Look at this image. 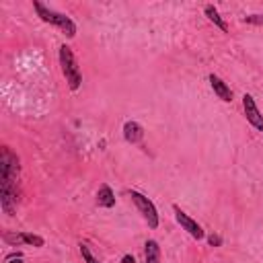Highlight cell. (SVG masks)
<instances>
[{
  "instance_id": "cell-1",
  "label": "cell",
  "mask_w": 263,
  "mask_h": 263,
  "mask_svg": "<svg viewBox=\"0 0 263 263\" xmlns=\"http://www.w3.org/2000/svg\"><path fill=\"white\" fill-rule=\"evenodd\" d=\"M17 177H19V159L11 148H3L0 155V204L3 210L13 216L17 206Z\"/></svg>"
},
{
  "instance_id": "cell-2",
  "label": "cell",
  "mask_w": 263,
  "mask_h": 263,
  "mask_svg": "<svg viewBox=\"0 0 263 263\" xmlns=\"http://www.w3.org/2000/svg\"><path fill=\"white\" fill-rule=\"evenodd\" d=\"M33 9L37 11V15H39V19L43 21V23H50V25L58 27L66 37L72 39V37L76 35V25H74L66 15L56 13V11H52V9H46L41 3H33Z\"/></svg>"
},
{
  "instance_id": "cell-3",
  "label": "cell",
  "mask_w": 263,
  "mask_h": 263,
  "mask_svg": "<svg viewBox=\"0 0 263 263\" xmlns=\"http://www.w3.org/2000/svg\"><path fill=\"white\" fill-rule=\"evenodd\" d=\"M60 64H62V72L66 76V82L72 91H76L80 82H82V76H80V70L76 66V60H74V54L68 46H62L60 48Z\"/></svg>"
},
{
  "instance_id": "cell-4",
  "label": "cell",
  "mask_w": 263,
  "mask_h": 263,
  "mask_svg": "<svg viewBox=\"0 0 263 263\" xmlns=\"http://www.w3.org/2000/svg\"><path fill=\"white\" fill-rule=\"evenodd\" d=\"M129 197H132V202L136 204V208L140 210L142 218L148 222L150 228H157L159 226V212L155 208V204H152L146 195H142L140 191H129Z\"/></svg>"
},
{
  "instance_id": "cell-5",
  "label": "cell",
  "mask_w": 263,
  "mask_h": 263,
  "mask_svg": "<svg viewBox=\"0 0 263 263\" xmlns=\"http://www.w3.org/2000/svg\"><path fill=\"white\" fill-rule=\"evenodd\" d=\"M175 218H177V222L183 226V230H187L193 238H197V240H202L206 234H204V230H202V226L200 224H197L195 220H193V218H189L183 210H179L177 206H175Z\"/></svg>"
},
{
  "instance_id": "cell-6",
  "label": "cell",
  "mask_w": 263,
  "mask_h": 263,
  "mask_svg": "<svg viewBox=\"0 0 263 263\" xmlns=\"http://www.w3.org/2000/svg\"><path fill=\"white\" fill-rule=\"evenodd\" d=\"M243 107H245V117H247V121H249L253 127H257L259 132H263V115L259 113L257 103H255V99H253L251 95H245V97H243Z\"/></svg>"
},
{
  "instance_id": "cell-7",
  "label": "cell",
  "mask_w": 263,
  "mask_h": 263,
  "mask_svg": "<svg viewBox=\"0 0 263 263\" xmlns=\"http://www.w3.org/2000/svg\"><path fill=\"white\" fill-rule=\"evenodd\" d=\"M5 240L7 243H11V245H21V243H27V245H33V247H43V240L41 236H37V234H29V232H21V234H5Z\"/></svg>"
},
{
  "instance_id": "cell-8",
  "label": "cell",
  "mask_w": 263,
  "mask_h": 263,
  "mask_svg": "<svg viewBox=\"0 0 263 263\" xmlns=\"http://www.w3.org/2000/svg\"><path fill=\"white\" fill-rule=\"evenodd\" d=\"M210 84H212L214 93L218 95V99H222L224 103H230V101H232V91H230V86H228L220 76L210 74Z\"/></svg>"
},
{
  "instance_id": "cell-9",
  "label": "cell",
  "mask_w": 263,
  "mask_h": 263,
  "mask_svg": "<svg viewBox=\"0 0 263 263\" xmlns=\"http://www.w3.org/2000/svg\"><path fill=\"white\" fill-rule=\"evenodd\" d=\"M123 138L132 144H136L144 138V127L138 123V121H125L123 125Z\"/></svg>"
},
{
  "instance_id": "cell-10",
  "label": "cell",
  "mask_w": 263,
  "mask_h": 263,
  "mask_svg": "<svg viewBox=\"0 0 263 263\" xmlns=\"http://www.w3.org/2000/svg\"><path fill=\"white\" fill-rule=\"evenodd\" d=\"M97 204L101 208H113L115 206V195L109 185H101L97 191Z\"/></svg>"
},
{
  "instance_id": "cell-11",
  "label": "cell",
  "mask_w": 263,
  "mask_h": 263,
  "mask_svg": "<svg viewBox=\"0 0 263 263\" xmlns=\"http://www.w3.org/2000/svg\"><path fill=\"white\" fill-rule=\"evenodd\" d=\"M144 247V263H161V247L157 240H146Z\"/></svg>"
},
{
  "instance_id": "cell-12",
  "label": "cell",
  "mask_w": 263,
  "mask_h": 263,
  "mask_svg": "<svg viewBox=\"0 0 263 263\" xmlns=\"http://www.w3.org/2000/svg\"><path fill=\"white\" fill-rule=\"evenodd\" d=\"M204 13H206V17L212 21V23L216 25V27H220L222 31H228V27H226V23H224V21H222V17L220 15H218V11L212 7V5H208L206 9H204Z\"/></svg>"
},
{
  "instance_id": "cell-13",
  "label": "cell",
  "mask_w": 263,
  "mask_h": 263,
  "mask_svg": "<svg viewBox=\"0 0 263 263\" xmlns=\"http://www.w3.org/2000/svg\"><path fill=\"white\" fill-rule=\"evenodd\" d=\"M80 253H82V259H84L86 263H99V261L93 257V253L89 251V247H86V245H80Z\"/></svg>"
},
{
  "instance_id": "cell-14",
  "label": "cell",
  "mask_w": 263,
  "mask_h": 263,
  "mask_svg": "<svg viewBox=\"0 0 263 263\" xmlns=\"http://www.w3.org/2000/svg\"><path fill=\"white\" fill-rule=\"evenodd\" d=\"M245 23H251V25H263V15H247V17H245Z\"/></svg>"
},
{
  "instance_id": "cell-15",
  "label": "cell",
  "mask_w": 263,
  "mask_h": 263,
  "mask_svg": "<svg viewBox=\"0 0 263 263\" xmlns=\"http://www.w3.org/2000/svg\"><path fill=\"white\" fill-rule=\"evenodd\" d=\"M208 243H210L212 247H216V245H220V243H222V240H220V236H214V234H212V236L208 238Z\"/></svg>"
},
{
  "instance_id": "cell-16",
  "label": "cell",
  "mask_w": 263,
  "mask_h": 263,
  "mask_svg": "<svg viewBox=\"0 0 263 263\" xmlns=\"http://www.w3.org/2000/svg\"><path fill=\"white\" fill-rule=\"evenodd\" d=\"M121 263H136V259H134V255H123Z\"/></svg>"
},
{
  "instance_id": "cell-17",
  "label": "cell",
  "mask_w": 263,
  "mask_h": 263,
  "mask_svg": "<svg viewBox=\"0 0 263 263\" xmlns=\"http://www.w3.org/2000/svg\"><path fill=\"white\" fill-rule=\"evenodd\" d=\"M9 263H23V259H21V257H13V259H9Z\"/></svg>"
}]
</instances>
